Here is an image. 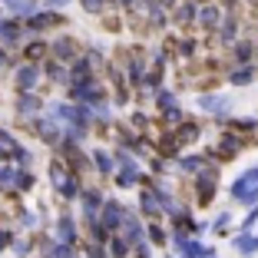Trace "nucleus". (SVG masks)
<instances>
[{
    "label": "nucleus",
    "mask_w": 258,
    "mask_h": 258,
    "mask_svg": "<svg viewBox=\"0 0 258 258\" xmlns=\"http://www.w3.org/2000/svg\"><path fill=\"white\" fill-rule=\"evenodd\" d=\"M232 196H235L238 202H245V205L258 202V166L248 169V172H242L235 182H232Z\"/></svg>",
    "instance_id": "obj_1"
},
{
    "label": "nucleus",
    "mask_w": 258,
    "mask_h": 258,
    "mask_svg": "<svg viewBox=\"0 0 258 258\" xmlns=\"http://www.w3.org/2000/svg\"><path fill=\"white\" fill-rule=\"evenodd\" d=\"M175 245H179V251H182L185 258H209L212 251L205 248V245H199V242H185L182 235H175Z\"/></svg>",
    "instance_id": "obj_2"
},
{
    "label": "nucleus",
    "mask_w": 258,
    "mask_h": 258,
    "mask_svg": "<svg viewBox=\"0 0 258 258\" xmlns=\"http://www.w3.org/2000/svg\"><path fill=\"white\" fill-rule=\"evenodd\" d=\"M53 182H56V189L63 192V196H73L76 192V185H73V179H70L67 172H63L60 166H53Z\"/></svg>",
    "instance_id": "obj_3"
},
{
    "label": "nucleus",
    "mask_w": 258,
    "mask_h": 258,
    "mask_svg": "<svg viewBox=\"0 0 258 258\" xmlns=\"http://www.w3.org/2000/svg\"><path fill=\"white\" fill-rule=\"evenodd\" d=\"M199 106L209 109V113H222V109H228V99L225 96H199Z\"/></svg>",
    "instance_id": "obj_4"
},
{
    "label": "nucleus",
    "mask_w": 258,
    "mask_h": 258,
    "mask_svg": "<svg viewBox=\"0 0 258 258\" xmlns=\"http://www.w3.org/2000/svg\"><path fill=\"white\" fill-rule=\"evenodd\" d=\"M119 219H122V209L116 202H106V205H103V228H113Z\"/></svg>",
    "instance_id": "obj_5"
},
{
    "label": "nucleus",
    "mask_w": 258,
    "mask_h": 258,
    "mask_svg": "<svg viewBox=\"0 0 258 258\" xmlns=\"http://www.w3.org/2000/svg\"><path fill=\"white\" fill-rule=\"evenodd\" d=\"M235 248L242 251V255H255V251H258V235H238Z\"/></svg>",
    "instance_id": "obj_6"
},
{
    "label": "nucleus",
    "mask_w": 258,
    "mask_h": 258,
    "mask_svg": "<svg viewBox=\"0 0 258 258\" xmlns=\"http://www.w3.org/2000/svg\"><path fill=\"white\" fill-rule=\"evenodd\" d=\"M17 83H20V86H33V83H37V70H33V67H23L20 73H17Z\"/></svg>",
    "instance_id": "obj_7"
},
{
    "label": "nucleus",
    "mask_w": 258,
    "mask_h": 258,
    "mask_svg": "<svg viewBox=\"0 0 258 258\" xmlns=\"http://www.w3.org/2000/svg\"><path fill=\"white\" fill-rule=\"evenodd\" d=\"M251 80H255V73H251V70H238V73L228 76V83H235V86H245V83H251Z\"/></svg>",
    "instance_id": "obj_8"
},
{
    "label": "nucleus",
    "mask_w": 258,
    "mask_h": 258,
    "mask_svg": "<svg viewBox=\"0 0 258 258\" xmlns=\"http://www.w3.org/2000/svg\"><path fill=\"white\" fill-rule=\"evenodd\" d=\"M199 17H202L205 27H212V23L219 20V10H215V7H202V10H199Z\"/></svg>",
    "instance_id": "obj_9"
},
{
    "label": "nucleus",
    "mask_w": 258,
    "mask_h": 258,
    "mask_svg": "<svg viewBox=\"0 0 258 258\" xmlns=\"http://www.w3.org/2000/svg\"><path fill=\"white\" fill-rule=\"evenodd\" d=\"M116 182H119L122 189H126V185H133V182H136V166H129L126 172H119V179H116Z\"/></svg>",
    "instance_id": "obj_10"
},
{
    "label": "nucleus",
    "mask_w": 258,
    "mask_h": 258,
    "mask_svg": "<svg viewBox=\"0 0 258 258\" xmlns=\"http://www.w3.org/2000/svg\"><path fill=\"white\" fill-rule=\"evenodd\" d=\"M99 205H103V199H99L96 192H86V212H90V215H96V209H99Z\"/></svg>",
    "instance_id": "obj_11"
},
{
    "label": "nucleus",
    "mask_w": 258,
    "mask_h": 258,
    "mask_svg": "<svg viewBox=\"0 0 258 258\" xmlns=\"http://www.w3.org/2000/svg\"><path fill=\"white\" fill-rule=\"evenodd\" d=\"M60 238L63 242H73V222L70 219H60Z\"/></svg>",
    "instance_id": "obj_12"
},
{
    "label": "nucleus",
    "mask_w": 258,
    "mask_h": 258,
    "mask_svg": "<svg viewBox=\"0 0 258 258\" xmlns=\"http://www.w3.org/2000/svg\"><path fill=\"white\" fill-rule=\"evenodd\" d=\"M159 205H156V196L152 192H143V212H156Z\"/></svg>",
    "instance_id": "obj_13"
},
{
    "label": "nucleus",
    "mask_w": 258,
    "mask_h": 258,
    "mask_svg": "<svg viewBox=\"0 0 258 258\" xmlns=\"http://www.w3.org/2000/svg\"><path fill=\"white\" fill-rule=\"evenodd\" d=\"M255 222H258V202L251 205V212H248V219L242 222V228H245V232H251V225H255Z\"/></svg>",
    "instance_id": "obj_14"
},
{
    "label": "nucleus",
    "mask_w": 258,
    "mask_h": 258,
    "mask_svg": "<svg viewBox=\"0 0 258 258\" xmlns=\"http://www.w3.org/2000/svg\"><path fill=\"white\" fill-rule=\"evenodd\" d=\"M228 225H232V215H228V212H225V215H219V219H215V232H225Z\"/></svg>",
    "instance_id": "obj_15"
},
{
    "label": "nucleus",
    "mask_w": 258,
    "mask_h": 258,
    "mask_svg": "<svg viewBox=\"0 0 258 258\" xmlns=\"http://www.w3.org/2000/svg\"><path fill=\"white\" fill-rule=\"evenodd\" d=\"M83 7L86 10H103V7H106V0H83Z\"/></svg>",
    "instance_id": "obj_16"
},
{
    "label": "nucleus",
    "mask_w": 258,
    "mask_h": 258,
    "mask_svg": "<svg viewBox=\"0 0 258 258\" xmlns=\"http://www.w3.org/2000/svg\"><path fill=\"white\" fill-rule=\"evenodd\" d=\"M56 50H60V56H70V53H73V46H70V40H60V46H56Z\"/></svg>",
    "instance_id": "obj_17"
},
{
    "label": "nucleus",
    "mask_w": 258,
    "mask_h": 258,
    "mask_svg": "<svg viewBox=\"0 0 258 258\" xmlns=\"http://www.w3.org/2000/svg\"><path fill=\"white\" fill-rule=\"evenodd\" d=\"M113 255H116V258L126 255V242H113Z\"/></svg>",
    "instance_id": "obj_18"
},
{
    "label": "nucleus",
    "mask_w": 258,
    "mask_h": 258,
    "mask_svg": "<svg viewBox=\"0 0 258 258\" xmlns=\"http://www.w3.org/2000/svg\"><path fill=\"white\" fill-rule=\"evenodd\" d=\"M96 162H99V169H103V172H109V159L103 156V152H96Z\"/></svg>",
    "instance_id": "obj_19"
},
{
    "label": "nucleus",
    "mask_w": 258,
    "mask_h": 258,
    "mask_svg": "<svg viewBox=\"0 0 258 258\" xmlns=\"http://www.w3.org/2000/svg\"><path fill=\"white\" fill-rule=\"evenodd\" d=\"M0 37H4V40H17V30H14V27H4V30H0Z\"/></svg>",
    "instance_id": "obj_20"
},
{
    "label": "nucleus",
    "mask_w": 258,
    "mask_h": 258,
    "mask_svg": "<svg viewBox=\"0 0 258 258\" xmlns=\"http://www.w3.org/2000/svg\"><path fill=\"white\" fill-rule=\"evenodd\" d=\"M159 103H162V106H175V96H169V93H159Z\"/></svg>",
    "instance_id": "obj_21"
},
{
    "label": "nucleus",
    "mask_w": 258,
    "mask_h": 258,
    "mask_svg": "<svg viewBox=\"0 0 258 258\" xmlns=\"http://www.w3.org/2000/svg\"><path fill=\"white\" fill-rule=\"evenodd\" d=\"M238 126H242V129H255L258 119H238Z\"/></svg>",
    "instance_id": "obj_22"
},
{
    "label": "nucleus",
    "mask_w": 258,
    "mask_h": 258,
    "mask_svg": "<svg viewBox=\"0 0 258 258\" xmlns=\"http://www.w3.org/2000/svg\"><path fill=\"white\" fill-rule=\"evenodd\" d=\"M139 258H149V245H139Z\"/></svg>",
    "instance_id": "obj_23"
},
{
    "label": "nucleus",
    "mask_w": 258,
    "mask_h": 258,
    "mask_svg": "<svg viewBox=\"0 0 258 258\" xmlns=\"http://www.w3.org/2000/svg\"><path fill=\"white\" fill-rule=\"evenodd\" d=\"M50 4H56V7H60V4H70V0H50Z\"/></svg>",
    "instance_id": "obj_24"
},
{
    "label": "nucleus",
    "mask_w": 258,
    "mask_h": 258,
    "mask_svg": "<svg viewBox=\"0 0 258 258\" xmlns=\"http://www.w3.org/2000/svg\"><path fill=\"white\" fill-rule=\"evenodd\" d=\"M0 60H4V56H0Z\"/></svg>",
    "instance_id": "obj_25"
}]
</instances>
